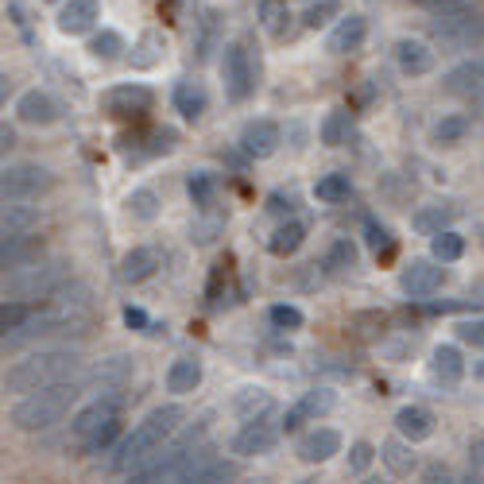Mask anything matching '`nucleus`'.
I'll use <instances>...</instances> for the list:
<instances>
[{"instance_id":"3c124183","label":"nucleus","mask_w":484,"mask_h":484,"mask_svg":"<svg viewBox=\"0 0 484 484\" xmlns=\"http://www.w3.org/2000/svg\"><path fill=\"white\" fill-rule=\"evenodd\" d=\"M268 214H276V217H287V214H295V194H283L276 190L268 198Z\"/></svg>"},{"instance_id":"0eeeda50","label":"nucleus","mask_w":484,"mask_h":484,"mask_svg":"<svg viewBox=\"0 0 484 484\" xmlns=\"http://www.w3.org/2000/svg\"><path fill=\"white\" fill-rule=\"evenodd\" d=\"M51 186H55V174L39 163H16V167H5V174H0V194H5V202L43 198Z\"/></svg>"},{"instance_id":"e2e57ef3","label":"nucleus","mask_w":484,"mask_h":484,"mask_svg":"<svg viewBox=\"0 0 484 484\" xmlns=\"http://www.w3.org/2000/svg\"><path fill=\"white\" fill-rule=\"evenodd\" d=\"M480 112H484V97H480Z\"/></svg>"},{"instance_id":"49530a36","label":"nucleus","mask_w":484,"mask_h":484,"mask_svg":"<svg viewBox=\"0 0 484 484\" xmlns=\"http://www.w3.org/2000/svg\"><path fill=\"white\" fill-rule=\"evenodd\" d=\"M268 318L276 321L279 330H299L302 326V310H299V306H271Z\"/></svg>"},{"instance_id":"a19ab883","label":"nucleus","mask_w":484,"mask_h":484,"mask_svg":"<svg viewBox=\"0 0 484 484\" xmlns=\"http://www.w3.org/2000/svg\"><path fill=\"white\" fill-rule=\"evenodd\" d=\"M186 190H190L194 205H209V198H214L217 183H214V174H209V171H194L190 179H186Z\"/></svg>"},{"instance_id":"aec40b11","label":"nucleus","mask_w":484,"mask_h":484,"mask_svg":"<svg viewBox=\"0 0 484 484\" xmlns=\"http://www.w3.org/2000/svg\"><path fill=\"white\" fill-rule=\"evenodd\" d=\"M395 62H399L403 74L423 78V74L434 70V51H430L423 39H399V43H395Z\"/></svg>"},{"instance_id":"4468645a","label":"nucleus","mask_w":484,"mask_h":484,"mask_svg":"<svg viewBox=\"0 0 484 484\" xmlns=\"http://www.w3.org/2000/svg\"><path fill=\"white\" fill-rule=\"evenodd\" d=\"M279 143H283V132L276 121H248L245 132H240V148L252 159H271L279 152Z\"/></svg>"},{"instance_id":"09e8293b","label":"nucleus","mask_w":484,"mask_h":484,"mask_svg":"<svg viewBox=\"0 0 484 484\" xmlns=\"http://www.w3.org/2000/svg\"><path fill=\"white\" fill-rule=\"evenodd\" d=\"M373 458H376V449L368 446V442H357V446L349 449V469H352V473H364L368 465H373Z\"/></svg>"},{"instance_id":"bb28decb","label":"nucleus","mask_w":484,"mask_h":484,"mask_svg":"<svg viewBox=\"0 0 484 484\" xmlns=\"http://www.w3.org/2000/svg\"><path fill=\"white\" fill-rule=\"evenodd\" d=\"M198 384H202V364H198V361L183 357V361H174V364L167 368V392H174V395H190Z\"/></svg>"},{"instance_id":"412c9836","label":"nucleus","mask_w":484,"mask_h":484,"mask_svg":"<svg viewBox=\"0 0 484 484\" xmlns=\"http://www.w3.org/2000/svg\"><path fill=\"white\" fill-rule=\"evenodd\" d=\"M39 221H43V209L39 205L5 202V214H0V233H5V237H24V233H36Z\"/></svg>"},{"instance_id":"c9c22d12","label":"nucleus","mask_w":484,"mask_h":484,"mask_svg":"<svg viewBox=\"0 0 484 484\" xmlns=\"http://www.w3.org/2000/svg\"><path fill=\"white\" fill-rule=\"evenodd\" d=\"M465 136H469V117H461V112H449V117L434 124V140L438 143H461Z\"/></svg>"},{"instance_id":"603ef678","label":"nucleus","mask_w":484,"mask_h":484,"mask_svg":"<svg viewBox=\"0 0 484 484\" xmlns=\"http://www.w3.org/2000/svg\"><path fill=\"white\" fill-rule=\"evenodd\" d=\"M171 148H174V132H171V128H155L152 143H148V155H167Z\"/></svg>"},{"instance_id":"b1692460","label":"nucleus","mask_w":484,"mask_h":484,"mask_svg":"<svg viewBox=\"0 0 484 484\" xmlns=\"http://www.w3.org/2000/svg\"><path fill=\"white\" fill-rule=\"evenodd\" d=\"M458 217V209L454 205H446V202H434V205H423L418 214L411 217V229L415 233H423V237H438L449 229V221Z\"/></svg>"},{"instance_id":"8fccbe9b","label":"nucleus","mask_w":484,"mask_h":484,"mask_svg":"<svg viewBox=\"0 0 484 484\" xmlns=\"http://www.w3.org/2000/svg\"><path fill=\"white\" fill-rule=\"evenodd\" d=\"M233 477H237V465H233V461H217L214 469H209V473H205L198 484H229Z\"/></svg>"},{"instance_id":"393cba45","label":"nucleus","mask_w":484,"mask_h":484,"mask_svg":"<svg viewBox=\"0 0 484 484\" xmlns=\"http://www.w3.org/2000/svg\"><path fill=\"white\" fill-rule=\"evenodd\" d=\"M430 376L438 384H458L465 376V361H461V349L458 345H438L430 357Z\"/></svg>"},{"instance_id":"4d7b16f0","label":"nucleus","mask_w":484,"mask_h":484,"mask_svg":"<svg viewBox=\"0 0 484 484\" xmlns=\"http://www.w3.org/2000/svg\"><path fill=\"white\" fill-rule=\"evenodd\" d=\"M221 229L217 221H202V225H194V240H198V245H209V240H214V233Z\"/></svg>"},{"instance_id":"20e7f679","label":"nucleus","mask_w":484,"mask_h":484,"mask_svg":"<svg viewBox=\"0 0 484 484\" xmlns=\"http://www.w3.org/2000/svg\"><path fill=\"white\" fill-rule=\"evenodd\" d=\"M62 283H70V264L67 260H39V264L5 276V295H12L16 302L51 299Z\"/></svg>"},{"instance_id":"7ed1b4c3","label":"nucleus","mask_w":484,"mask_h":484,"mask_svg":"<svg viewBox=\"0 0 484 484\" xmlns=\"http://www.w3.org/2000/svg\"><path fill=\"white\" fill-rule=\"evenodd\" d=\"M78 395H82V380H67V384H55V387H43V392H31V395H20L12 407V426L16 430H47L62 423Z\"/></svg>"},{"instance_id":"13d9d810","label":"nucleus","mask_w":484,"mask_h":484,"mask_svg":"<svg viewBox=\"0 0 484 484\" xmlns=\"http://www.w3.org/2000/svg\"><path fill=\"white\" fill-rule=\"evenodd\" d=\"M458 484H484V469H477V465H469V473H465Z\"/></svg>"},{"instance_id":"58836bf2","label":"nucleus","mask_w":484,"mask_h":484,"mask_svg":"<svg viewBox=\"0 0 484 484\" xmlns=\"http://www.w3.org/2000/svg\"><path fill=\"white\" fill-rule=\"evenodd\" d=\"M31 318H36V310H31L27 302H5V310H0V330H5V337H8L16 330H24Z\"/></svg>"},{"instance_id":"f3484780","label":"nucleus","mask_w":484,"mask_h":484,"mask_svg":"<svg viewBox=\"0 0 484 484\" xmlns=\"http://www.w3.org/2000/svg\"><path fill=\"white\" fill-rule=\"evenodd\" d=\"M97 16H101V0H67V5L58 8V31H67V36H86Z\"/></svg>"},{"instance_id":"f257e3e1","label":"nucleus","mask_w":484,"mask_h":484,"mask_svg":"<svg viewBox=\"0 0 484 484\" xmlns=\"http://www.w3.org/2000/svg\"><path fill=\"white\" fill-rule=\"evenodd\" d=\"M78 357L74 349H39V352H27L24 361H16L8 373H5V392L16 395H31V392H43V387H55V384H67L74 380Z\"/></svg>"},{"instance_id":"de8ad7c7","label":"nucleus","mask_w":484,"mask_h":484,"mask_svg":"<svg viewBox=\"0 0 484 484\" xmlns=\"http://www.w3.org/2000/svg\"><path fill=\"white\" fill-rule=\"evenodd\" d=\"M458 337H461L465 345H473V349H484V318L461 321V326H458Z\"/></svg>"},{"instance_id":"f704fd0d","label":"nucleus","mask_w":484,"mask_h":484,"mask_svg":"<svg viewBox=\"0 0 484 484\" xmlns=\"http://www.w3.org/2000/svg\"><path fill=\"white\" fill-rule=\"evenodd\" d=\"M89 51L97 55V58H105V62H112V58H121L124 51H128V47H124V36H121V31H97V36L89 39Z\"/></svg>"},{"instance_id":"1a4fd4ad","label":"nucleus","mask_w":484,"mask_h":484,"mask_svg":"<svg viewBox=\"0 0 484 484\" xmlns=\"http://www.w3.org/2000/svg\"><path fill=\"white\" fill-rule=\"evenodd\" d=\"M155 101V93L148 86H140V82H124V86H112L105 89L101 97V105L109 117H117V121H132V117H143V112L152 109Z\"/></svg>"},{"instance_id":"6ab92c4d","label":"nucleus","mask_w":484,"mask_h":484,"mask_svg":"<svg viewBox=\"0 0 484 484\" xmlns=\"http://www.w3.org/2000/svg\"><path fill=\"white\" fill-rule=\"evenodd\" d=\"M159 264H163L159 248L140 245V248H132V252H124V260H121V279H124V283H143V279L155 276Z\"/></svg>"},{"instance_id":"6e6552de","label":"nucleus","mask_w":484,"mask_h":484,"mask_svg":"<svg viewBox=\"0 0 484 484\" xmlns=\"http://www.w3.org/2000/svg\"><path fill=\"white\" fill-rule=\"evenodd\" d=\"M121 407H124V395L117 392V387H105L101 395H97V399H89L86 407L74 415L70 434H74L78 442H86L89 434H97V430H101L105 423H117V418H121Z\"/></svg>"},{"instance_id":"bf43d9fd","label":"nucleus","mask_w":484,"mask_h":484,"mask_svg":"<svg viewBox=\"0 0 484 484\" xmlns=\"http://www.w3.org/2000/svg\"><path fill=\"white\" fill-rule=\"evenodd\" d=\"M12 143H16V132H12V128L5 124V128H0V148H5V152H8V148H12Z\"/></svg>"},{"instance_id":"e433bc0d","label":"nucleus","mask_w":484,"mask_h":484,"mask_svg":"<svg viewBox=\"0 0 484 484\" xmlns=\"http://www.w3.org/2000/svg\"><path fill=\"white\" fill-rule=\"evenodd\" d=\"M128 214H132L136 221H155V214H159V198H155V190L140 186V190L128 194Z\"/></svg>"},{"instance_id":"ddd939ff","label":"nucleus","mask_w":484,"mask_h":484,"mask_svg":"<svg viewBox=\"0 0 484 484\" xmlns=\"http://www.w3.org/2000/svg\"><path fill=\"white\" fill-rule=\"evenodd\" d=\"M276 442H279V426H271L268 418H256V423H245V430L233 438V454L260 458V454H271Z\"/></svg>"},{"instance_id":"864d4df0","label":"nucleus","mask_w":484,"mask_h":484,"mask_svg":"<svg viewBox=\"0 0 484 484\" xmlns=\"http://www.w3.org/2000/svg\"><path fill=\"white\" fill-rule=\"evenodd\" d=\"M283 20H287V8L283 5H264V24H268V31H283Z\"/></svg>"},{"instance_id":"2f4dec72","label":"nucleus","mask_w":484,"mask_h":484,"mask_svg":"<svg viewBox=\"0 0 484 484\" xmlns=\"http://www.w3.org/2000/svg\"><path fill=\"white\" fill-rule=\"evenodd\" d=\"M352 194V183H349V174H342V171H333V174H321L318 179V186H314V198L318 202H345Z\"/></svg>"},{"instance_id":"9b49d317","label":"nucleus","mask_w":484,"mask_h":484,"mask_svg":"<svg viewBox=\"0 0 484 484\" xmlns=\"http://www.w3.org/2000/svg\"><path fill=\"white\" fill-rule=\"evenodd\" d=\"M43 237L36 233H24V237H5V245H0V268L8 271H20V268H31L43 260Z\"/></svg>"},{"instance_id":"ea45409f","label":"nucleus","mask_w":484,"mask_h":484,"mask_svg":"<svg viewBox=\"0 0 484 484\" xmlns=\"http://www.w3.org/2000/svg\"><path fill=\"white\" fill-rule=\"evenodd\" d=\"M380 458L387 461V469H392L395 477H407V473L415 469V454H411L407 446H399V442H387Z\"/></svg>"},{"instance_id":"dca6fc26","label":"nucleus","mask_w":484,"mask_h":484,"mask_svg":"<svg viewBox=\"0 0 484 484\" xmlns=\"http://www.w3.org/2000/svg\"><path fill=\"white\" fill-rule=\"evenodd\" d=\"M368 36V20L364 16H342L337 20V27L330 31V39H326V51L330 55H352V51H361V43Z\"/></svg>"},{"instance_id":"79ce46f5","label":"nucleus","mask_w":484,"mask_h":484,"mask_svg":"<svg viewBox=\"0 0 484 484\" xmlns=\"http://www.w3.org/2000/svg\"><path fill=\"white\" fill-rule=\"evenodd\" d=\"M337 12H342V0H314V5L302 12V24L306 27H321V24H330Z\"/></svg>"},{"instance_id":"39448f33","label":"nucleus","mask_w":484,"mask_h":484,"mask_svg":"<svg viewBox=\"0 0 484 484\" xmlns=\"http://www.w3.org/2000/svg\"><path fill=\"white\" fill-rule=\"evenodd\" d=\"M221 78H225V93H229V101H248V97L256 93V86H260V58H256V51L245 39L225 47Z\"/></svg>"},{"instance_id":"9d476101","label":"nucleus","mask_w":484,"mask_h":484,"mask_svg":"<svg viewBox=\"0 0 484 484\" xmlns=\"http://www.w3.org/2000/svg\"><path fill=\"white\" fill-rule=\"evenodd\" d=\"M442 279H446V271L438 268V260H411L399 271V287H403V295H411V299L434 295V290L442 287Z\"/></svg>"},{"instance_id":"a211bd4d","label":"nucleus","mask_w":484,"mask_h":484,"mask_svg":"<svg viewBox=\"0 0 484 484\" xmlns=\"http://www.w3.org/2000/svg\"><path fill=\"white\" fill-rule=\"evenodd\" d=\"M333 454H342V434L330 430V426H318V430H310L299 442V458L306 465H321V461H330Z\"/></svg>"},{"instance_id":"c756f323","label":"nucleus","mask_w":484,"mask_h":484,"mask_svg":"<svg viewBox=\"0 0 484 484\" xmlns=\"http://www.w3.org/2000/svg\"><path fill=\"white\" fill-rule=\"evenodd\" d=\"M349 136H352V117L345 109H333V112H326V121H321V143L326 148H342V143H349Z\"/></svg>"},{"instance_id":"4c0bfd02","label":"nucleus","mask_w":484,"mask_h":484,"mask_svg":"<svg viewBox=\"0 0 484 484\" xmlns=\"http://www.w3.org/2000/svg\"><path fill=\"white\" fill-rule=\"evenodd\" d=\"M326 268H330V271H349V268H357V245H352L349 237L333 240V248L326 252Z\"/></svg>"},{"instance_id":"5701e85b","label":"nucleus","mask_w":484,"mask_h":484,"mask_svg":"<svg viewBox=\"0 0 484 484\" xmlns=\"http://www.w3.org/2000/svg\"><path fill=\"white\" fill-rule=\"evenodd\" d=\"M47 306H55V310L62 314H89V306H93V290L86 283H62L51 299H47Z\"/></svg>"},{"instance_id":"6e6d98bb","label":"nucleus","mask_w":484,"mask_h":484,"mask_svg":"<svg viewBox=\"0 0 484 484\" xmlns=\"http://www.w3.org/2000/svg\"><path fill=\"white\" fill-rule=\"evenodd\" d=\"M124 321H128V326H136V330H148V333H155V326L148 321V314H143L140 306H128V310H124Z\"/></svg>"},{"instance_id":"680f3d73","label":"nucleus","mask_w":484,"mask_h":484,"mask_svg":"<svg viewBox=\"0 0 484 484\" xmlns=\"http://www.w3.org/2000/svg\"><path fill=\"white\" fill-rule=\"evenodd\" d=\"M364 484H380V480H364Z\"/></svg>"},{"instance_id":"c85d7f7f","label":"nucleus","mask_w":484,"mask_h":484,"mask_svg":"<svg viewBox=\"0 0 484 484\" xmlns=\"http://www.w3.org/2000/svg\"><path fill=\"white\" fill-rule=\"evenodd\" d=\"M302 240H306L302 225L299 221H287V225H279V229L268 237V252L271 256H295L302 248Z\"/></svg>"},{"instance_id":"37998d69","label":"nucleus","mask_w":484,"mask_h":484,"mask_svg":"<svg viewBox=\"0 0 484 484\" xmlns=\"http://www.w3.org/2000/svg\"><path fill=\"white\" fill-rule=\"evenodd\" d=\"M117 434H121V418L117 423H105L97 434H89V438L82 442L86 454H105V449H112V442H117Z\"/></svg>"},{"instance_id":"a18cd8bd","label":"nucleus","mask_w":484,"mask_h":484,"mask_svg":"<svg viewBox=\"0 0 484 484\" xmlns=\"http://www.w3.org/2000/svg\"><path fill=\"white\" fill-rule=\"evenodd\" d=\"M364 240H368V248H373L376 256L392 252V233H387L384 225H376V221H364Z\"/></svg>"},{"instance_id":"2eb2a0df","label":"nucleus","mask_w":484,"mask_h":484,"mask_svg":"<svg viewBox=\"0 0 484 484\" xmlns=\"http://www.w3.org/2000/svg\"><path fill=\"white\" fill-rule=\"evenodd\" d=\"M58 112H62V105H58L47 89H27V93L20 97V101H16V117H20L24 124H36V128L55 124V121H58Z\"/></svg>"},{"instance_id":"a878e982","label":"nucleus","mask_w":484,"mask_h":484,"mask_svg":"<svg viewBox=\"0 0 484 484\" xmlns=\"http://www.w3.org/2000/svg\"><path fill=\"white\" fill-rule=\"evenodd\" d=\"M205 105H209V97H205L202 82H190V78H183V82L174 86V109H179L186 121H198L202 112H205Z\"/></svg>"},{"instance_id":"423d86ee","label":"nucleus","mask_w":484,"mask_h":484,"mask_svg":"<svg viewBox=\"0 0 484 484\" xmlns=\"http://www.w3.org/2000/svg\"><path fill=\"white\" fill-rule=\"evenodd\" d=\"M434 39L446 51H477L484 47V12H461V16H446L434 20Z\"/></svg>"},{"instance_id":"4be33fe9","label":"nucleus","mask_w":484,"mask_h":484,"mask_svg":"<svg viewBox=\"0 0 484 484\" xmlns=\"http://www.w3.org/2000/svg\"><path fill=\"white\" fill-rule=\"evenodd\" d=\"M395 430H399L407 442H426L430 434H434V415H430L426 407H418V403H411V407H399Z\"/></svg>"},{"instance_id":"72a5a7b5","label":"nucleus","mask_w":484,"mask_h":484,"mask_svg":"<svg viewBox=\"0 0 484 484\" xmlns=\"http://www.w3.org/2000/svg\"><path fill=\"white\" fill-rule=\"evenodd\" d=\"M337 403V392H330V387H314V392H306L299 399V411L302 418H318V415H330Z\"/></svg>"},{"instance_id":"052dcab7","label":"nucleus","mask_w":484,"mask_h":484,"mask_svg":"<svg viewBox=\"0 0 484 484\" xmlns=\"http://www.w3.org/2000/svg\"><path fill=\"white\" fill-rule=\"evenodd\" d=\"M299 484H314V480H299Z\"/></svg>"},{"instance_id":"c03bdc74","label":"nucleus","mask_w":484,"mask_h":484,"mask_svg":"<svg viewBox=\"0 0 484 484\" xmlns=\"http://www.w3.org/2000/svg\"><path fill=\"white\" fill-rule=\"evenodd\" d=\"M434 20H446V16H461V12H473V0H418Z\"/></svg>"},{"instance_id":"f8f14e48","label":"nucleus","mask_w":484,"mask_h":484,"mask_svg":"<svg viewBox=\"0 0 484 484\" xmlns=\"http://www.w3.org/2000/svg\"><path fill=\"white\" fill-rule=\"evenodd\" d=\"M442 89L454 97H484V55L458 62V67L442 78Z\"/></svg>"},{"instance_id":"5fc2aeb1","label":"nucleus","mask_w":484,"mask_h":484,"mask_svg":"<svg viewBox=\"0 0 484 484\" xmlns=\"http://www.w3.org/2000/svg\"><path fill=\"white\" fill-rule=\"evenodd\" d=\"M423 484H458L454 473L446 469V465H430V469L423 473Z\"/></svg>"},{"instance_id":"cd10ccee","label":"nucleus","mask_w":484,"mask_h":484,"mask_svg":"<svg viewBox=\"0 0 484 484\" xmlns=\"http://www.w3.org/2000/svg\"><path fill=\"white\" fill-rule=\"evenodd\" d=\"M233 411L245 418V423H256V418H264L271 411V395L264 387H245L237 399H233Z\"/></svg>"},{"instance_id":"f03ea898","label":"nucleus","mask_w":484,"mask_h":484,"mask_svg":"<svg viewBox=\"0 0 484 484\" xmlns=\"http://www.w3.org/2000/svg\"><path fill=\"white\" fill-rule=\"evenodd\" d=\"M183 426V407H174V403H167V407H155L143 423L128 434L124 442H117V449H112V469H140L143 461H148L152 454H159L163 449L167 438H174Z\"/></svg>"},{"instance_id":"7c9ffc66","label":"nucleus","mask_w":484,"mask_h":484,"mask_svg":"<svg viewBox=\"0 0 484 484\" xmlns=\"http://www.w3.org/2000/svg\"><path fill=\"white\" fill-rule=\"evenodd\" d=\"M132 376V357H109V361H101L97 368H89L86 373V384H121V380H128Z\"/></svg>"},{"instance_id":"473e14b6","label":"nucleus","mask_w":484,"mask_h":484,"mask_svg":"<svg viewBox=\"0 0 484 484\" xmlns=\"http://www.w3.org/2000/svg\"><path fill=\"white\" fill-rule=\"evenodd\" d=\"M461 252H465V240H461L454 229H446V233H438V237H430V256H434L438 264H454Z\"/></svg>"}]
</instances>
